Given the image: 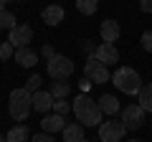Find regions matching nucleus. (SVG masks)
Listing matches in <instances>:
<instances>
[{
    "label": "nucleus",
    "instance_id": "obj_5",
    "mask_svg": "<svg viewBox=\"0 0 152 142\" xmlns=\"http://www.w3.org/2000/svg\"><path fill=\"white\" fill-rule=\"evenodd\" d=\"M84 74L91 84H107L112 81V74H109V66H104L96 56H89L86 64H84Z\"/></svg>",
    "mask_w": 152,
    "mask_h": 142
},
{
    "label": "nucleus",
    "instance_id": "obj_8",
    "mask_svg": "<svg viewBox=\"0 0 152 142\" xmlns=\"http://www.w3.org/2000/svg\"><path fill=\"white\" fill-rule=\"evenodd\" d=\"M31 38H33V28L26 26V23H18L10 31V36H8V41H10L15 48H26V46L31 43Z\"/></svg>",
    "mask_w": 152,
    "mask_h": 142
},
{
    "label": "nucleus",
    "instance_id": "obj_30",
    "mask_svg": "<svg viewBox=\"0 0 152 142\" xmlns=\"http://www.w3.org/2000/svg\"><path fill=\"white\" fill-rule=\"evenodd\" d=\"M0 13H5V3H0Z\"/></svg>",
    "mask_w": 152,
    "mask_h": 142
},
{
    "label": "nucleus",
    "instance_id": "obj_21",
    "mask_svg": "<svg viewBox=\"0 0 152 142\" xmlns=\"http://www.w3.org/2000/svg\"><path fill=\"white\" fill-rule=\"evenodd\" d=\"M18 23H15V15H13V13H0V31H3V28H8V31H13V28H15Z\"/></svg>",
    "mask_w": 152,
    "mask_h": 142
},
{
    "label": "nucleus",
    "instance_id": "obj_32",
    "mask_svg": "<svg viewBox=\"0 0 152 142\" xmlns=\"http://www.w3.org/2000/svg\"><path fill=\"white\" fill-rule=\"evenodd\" d=\"M127 142H142V140H127Z\"/></svg>",
    "mask_w": 152,
    "mask_h": 142
},
{
    "label": "nucleus",
    "instance_id": "obj_16",
    "mask_svg": "<svg viewBox=\"0 0 152 142\" xmlns=\"http://www.w3.org/2000/svg\"><path fill=\"white\" fill-rule=\"evenodd\" d=\"M15 61L20 66H26V69H33V66L38 64V53L31 51L28 46H26V48H15Z\"/></svg>",
    "mask_w": 152,
    "mask_h": 142
},
{
    "label": "nucleus",
    "instance_id": "obj_31",
    "mask_svg": "<svg viewBox=\"0 0 152 142\" xmlns=\"http://www.w3.org/2000/svg\"><path fill=\"white\" fill-rule=\"evenodd\" d=\"M0 142H8V140H5V137H3V135H0Z\"/></svg>",
    "mask_w": 152,
    "mask_h": 142
},
{
    "label": "nucleus",
    "instance_id": "obj_1",
    "mask_svg": "<svg viewBox=\"0 0 152 142\" xmlns=\"http://www.w3.org/2000/svg\"><path fill=\"white\" fill-rule=\"evenodd\" d=\"M74 114L76 119L86 127H99L102 124V109H99V102H94L89 94H81V97L74 99Z\"/></svg>",
    "mask_w": 152,
    "mask_h": 142
},
{
    "label": "nucleus",
    "instance_id": "obj_14",
    "mask_svg": "<svg viewBox=\"0 0 152 142\" xmlns=\"http://www.w3.org/2000/svg\"><path fill=\"white\" fill-rule=\"evenodd\" d=\"M61 135H64V142H81V140H86V137H84V124H81V122H71V124H66Z\"/></svg>",
    "mask_w": 152,
    "mask_h": 142
},
{
    "label": "nucleus",
    "instance_id": "obj_25",
    "mask_svg": "<svg viewBox=\"0 0 152 142\" xmlns=\"http://www.w3.org/2000/svg\"><path fill=\"white\" fill-rule=\"evenodd\" d=\"M81 48H84V53H86V59H89V56H96V48H99V46H94L91 43V41H84V43H81Z\"/></svg>",
    "mask_w": 152,
    "mask_h": 142
},
{
    "label": "nucleus",
    "instance_id": "obj_3",
    "mask_svg": "<svg viewBox=\"0 0 152 142\" xmlns=\"http://www.w3.org/2000/svg\"><path fill=\"white\" fill-rule=\"evenodd\" d=\"M112 84L117 89H119L122 94H140V89H142V79H140V74H137L134 69H129V66H122V69H117L112 74Z\"/></svg>",
    "mask_w": 152,
    "mask_h": 142
},
{
    "label": "nucleus",
    "instance_id": "obj_12",
    "mask_svg": "<svg viewBox=\"0 0 152 142\" xmlns=\"http://www.w3.org/2000/svg\"><path fill=\"white\" fill-rule=\"evenodd\" d=\"M41 127H43V132H48V135H53V132H64L66 117H61V114H43Z\"/></svg>",
    "mask_w": 152,
    "mask_h": 142
},
{
    "label": "nucleus",
    "instance_id": "obj_34",
    "mask_svg": "<svg viewBox=\"0 0 152 142\" xmlns=\"http://www.w3.org/2000/svg\"><path fill=\"white\" fill-rule=\"evenodd\" d=\"M81 142H91V140H81Z\"/></svg>",
    "mask_w": 152,
    "mask_h": 142
},
{
    "label": "nucleus",
    "instance_id": "obj_11",
    "mask_svg": "<svg viewBox=\"0 0 152 142\" xmlns=\"http://www.w3.org/2000/svg\"><path fill=\"white\" fill-rule=\"evenodd\" d=\"M96 59L102 61L104 66H112V64L119 61V51H117V46H114V43H102L96 48Z\"/></svg>",
    "mask_w": 152,
    "mask_h": 142
},
{
    "label": "nucleus",
    "instance_id": "obj_15",
    "mask_svg": "<svg viewBox=\"0 0 152 142\" xmlns=\"http://www.w3.org/2000/svg\"><path fill=\"white\" fill-rule=\"evenodd\" d=\"M99 109L107 117L117 114V112H119V99L114 97V94H104V97H99Z\"/></svg>",
    "mask_w": 152,
    "mask_h": 142
},
{
    "label": "nucleus",
    "instance_id": "obj_18",
    "mask_svg": "<svg viewBox=\"0 0 152 142\" xmlns=\"http://www.w3.org/2000/svg\"><path fill=\"white\" fill-rule=\"evenodd\" d=\"M137 102H140V107L145 112H152V84H142V89H140V94H137Z\"/></svg>",
    "mask_w": 152,
    "mask_h": 142
},
{
    "label": "nucleus",
    "instance_id": "obj_29",
    "mask_svg": "<svg viewBox=\"0 0 152 142\" xmlns=\"http://www.w3.org/2000/svg\"><path fill=\"white\" fill-rule=\"evenodd\" d=\"M140 10L142 13H152V0H140Z\"/></svg>",
    "mask_w": 152,
    "mask_h": 142
},
{
    "label": "nucleus",
    "instance_id": "obj_28",
    "mask_svg": "<svg viewBox=\"0 0 152 142\" xmlns=\"http://www.w3.org/2000/svg\"><path fill=\"white\" fill-rule=\"evenodd\" d=\"M41 53H43V59L48 61V59H53V56H56V51H53V46H43V48H41Z\"/></svg>",
    "mask_w": 152,
    "mask_h": 142
},
{
    "label": "nucleus",
    "instance_id": "obj_27",
    "mask_svg": "<svg viewBox=\"0 0 152 142\" xmlns=\"http://www.w3.org/2000/svg\"><path fill=\"white\" fill-rule=\"evenodd\" d=\"M31 142H56V140L48 135V132H41V135H33V137H31Z\"/></svg>",
    "mask_w": 152,
    "mask_h": 142
},
{
    "label": "nucleus",
    "instance_id": "obj_9",
    "mask_svg": "<svg viewBox=\"0 0 152 142\" xmlns=\"http://www.w3.org/2000/svg\"><path fill=\"white\" fill-rule=\"evenodd\" d=\"M53 94L51 91H43V89H38L36 94H33V109L41 112V114H48L51 109H53Z\"/></svg>",
    "mask_w": 152,
    "mask_h": 142
},
{
    "label": "nucleus",
    "instance_id": "obj_17",
    "mask_svg": "<svg viewBox=\"0 0 152 142\" xmlns=\"http://www.w3.org/2000/svg\"><path fill=\"white\" fill-rule=\"evenodd\" d=\"M28 137H31L28 127H26V124H15V127H10V130H8L5 140H8V142H26Z\"/></svg>",
    "mask_w": 152,
    "mask_h": 142
},
{
    "label": "nucleus",
    "instance_id": "obj_13",
    "mask_svg": "<svg viewBox=\"0 0 152 142\" xmlns=\"http://www.w3.org/2000/svg\"><path fill=\"white\" fill-rule=\"evenodd\" d=\"M64 15H66L64 8L56 5V3H53V5H46V8H43V13H41V18H43L46 26H58V23L64 20Z\"/></svg>",
    "mask_w": 152,
    "mask_h": 142
},
{
    "label": "nucleus",
    "instance_id": "obj_24",
    "mask_svg": "<svg viewBox=\"0 0 152 142\" xmlns=\"http://www.w3.org/2000/svg\"><path fill=\"white\" fill-rule=\"evenodd\" d=\"M26 89H28L31 94H36L38 89H41V76H38V74H33V76L26 81Z\"/></svg>",
    "mask_w": 152,
    "mask_h": 142
},
{
    "label": "nucleus",
    "instance_id": "obj_4",
    "mask_svg": "<svg viewBox=\"0 0 152 142\" xmlns=\"http://www.w3.org/2000/svg\"><path fill=\"white\" fill-rule=\"evenodd\" d=\"M46 71H48V76L53 79V81H66V79L74 74V61L66 59V56H61V53H56L53 59H48Z\"/></svg>",
    "mask_w": 152,
    "mask_h": 142
},
{
    "label": "nucleus",
    "instance_id": "obj_10",
    "mask_svg": "<svg viewBox=\"0 0 152 142\" xmlns=\"http://www.w3.org/2000/svg\"><path fill=\"white\" fill-rule=\"evenodd\" d=\"M119 23L112 20V18H107V20H102V26H99V36H102V43H114V41L119 38Z\"/></svg>",
    "mask_w": 152,
    "mask_h": 142
},
{
    "label": "nucleus",
    "instance_id": "obj_20",
    "mask_svg": "<svg viewBox=\"0 0 152 142\" xmlns=\"http://www.w3.org/2000/svg\"><path fill=\"white\" fill-rule=\"evenodd\" d=\"M69 81H53V86H51L48 89V91L51 94H53V99H66V97H69Z\"/></svg>",
    "mask_w": 152,
    "mask_h": 142
},
{
    "label": "nucleus",
    "instance_id": "obj_26",
    "mask_svg": "<svg viewBox=\"0 0 152 142\" xmlns=\"http://www.w3.org/2000/svg\"><path fill=\"white\" fill-rule=\"evenodd\" d=\"M142 48L152 53V31H145V33H142Z\"/></svg>",
    "mask_w": 152,
    "mask_h": 142
},
{
    "label": "nucleus",
    "instance_id": "obj_22",
    "mask_svg": "<svg viewBox=\"0 0 152 142\" xmlns=\"http://www.w3.org/2000/svg\"><path fill=\"white\" fill-rule=\"evenodd\" d=\"M71 112V107L66 104V99H56L53 102V114H61V117H66Z\"/></svg>",
    "mask_w": 152,
    "mask_h": 142
},
{
    "label": "nucleus",
    "instance_id": "obj_2",
    "mask_svg": "<svg viewBox=\"0 0 152 142\" xmlns=\"http://www.w3.org/2000/svg\"><path fill=\"white\" fill-rule=\"evenodd\" d=\"M8 112H10V117L15 122H26L28 114L33 112V94L28 91L26 86H23V89H13V91H10Z\"/></svg>",
    "mask_w": 152,
    "mask_h": 142
},
{
    "label": "nucleus",
    "instance_id": "obj_23",
    "mask_svg": "<svg viewBox=\"0 0 152 142\" xmlns=\"http://www.w3.org/2000/svg\"><path fill=\"white\" fill-rule=\"evenodd\" d=\"M10 56H15V46H13L10 41L0 43V59H10Z\"/></svg>",
    "mask_w": 152,
    "mask_h": 142
},
{
    "label": "nucleus",
    "instance_id": "obj_33",
    "mask_svg": "<svg viewBox=\"0 0 152 142\" xmlns=\"http://www.w3.org/2000/svg\"><path fill=\"white\" fill-rule=\"evenodd\" d=\"M0 3H10V0H0Z\"/></svg>",
    "mask_w": 152,
    "mask_h": 142
},
{
    "label": "nucleus",
    "instance_id": "obj_7",
    "mask_svg": "<svg viewBox=\"0 0 152 142\" xmlns=\"http://www.w3.org/2000/svg\"><path fill=\"white\" fill-rule=\"evenodd\" d=\"M122 124L127 130H140L145 124V109H142L140 104H127L124 109H122Z\"/></svg>",
    "mask_w": 152,
    "mask_h": 142
},
{
    "label": "nucleus",
    "instance_id": "obj_19",
    "mask_svg": "<svg viewBox=\"0 0 152 142\" xmlns=\"http://www.w3.org/2000/svg\"><path fill=\"white\" fill-rule=\"evenodd\" d=\"M76 8H79V13H84V15H94L99 8V0H76Z\"/></svg>",
    "mask_w": 152,
    "mask_h": 142
},
{
    "label": "nucleus",
    "instance_id": "obj_6",
    "mask_svg": "<svg viewBox=\"0 0 152 142\" xmlns=\"http://www.w3.org/2000/svg\"><path fill=\"white\" fill-rule=\"evenodd\" d=\"M124 132H127V127L122 124V122L107 119V122L99 124V140H102V142H122Z\"/></svg>",
    "mask_w": 152,
    "mask_h": 142
}]
</instances>
